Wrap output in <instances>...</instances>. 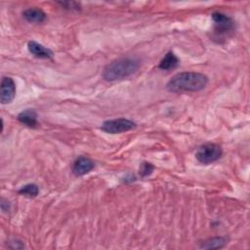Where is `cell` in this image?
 <instances>
[{
	"label": "cell",
	"mask_w": 250,
	"mask_h": 250,
	"mask_svg": "<svg viewBox=\"0 0 250 250\" xmlns=\"http://www.w3.org/2000/svg\"><path fill=\"white\" fill-rule=\"evenodd\" d=\"M141 65L139 59L134 57H123L116 59L106 64L103 70V78L105 81H116L129 77L135 73Z\"/></svg>",
	"instance_id": "obj_2"
},
{
	"label": "cell",
	"mask_w": 250,
	"mask_h": 250,
	"mask_svg": "<svg viewBox=\"0 0 250 250\" xmlns=\"http://www.w3.org/2000/svg\"><path fill=\"white\" fill-rule=\"evenodd\" d=\"M212 20L214 21V29L217 33L224 34L229 31H231L234 28L233 20L220 12H215L212 14Z\"/></svg>",
	"instance_id": "obj_5"
},
{
	"label": "cell",
	"mask_w": 250,
	"mask_h": 250,
	"mask_svg": "<svg viewBox=\"0 0 250 250\" xmlns=\"http://www.w3.org/2000/svg\"><path fill=\"white\" fill-rule=\"evenodd\" d=\"M64 9L68 10H78L79 9V4L76 2H59Z\"/></svg>",
	"instance_id": "obj_15"
},
{
	"label": "cell",
	"mask_w": 250,
	"mask_h": 250,
	"mask_svg": "<svg viewBox=\"0 0 250 250\" xmlns=\"http://www.w3.org/2000/svg\"><path fill=\"white\" fill-rule=\"evenodd\" d=\"M18 120L23 125L30 128H34L38 125L37 113L34 109H30V108H27L20 112L18 115Z\"/></svg>",
	"instance_id": "obj_10"
},
{
	"label": "cell",
	"mask_w": 250,
	"mask_h": 250,
	"mask_svg": "<svg viewBox=\"0 0 250 250\" xmlns=\"http://www.w3.org/2000/svg\"><path fill=\"white\" fill-rule=\"evenodd\" d=\"M153 169H154V167L151 163H148V162L142 163L141 166H140V175H141V177L145 178V177L149 176L152 173Z\"/></svg>",
	"instance_id": "obj_14"
},
{
	"label": "cell",
	"mask_w": 250,
	"mask_h": 250,
	"mask_svg": "<svg viewBox=\"0 0 250 250\" xmlns=\"http://www.w3.org/2000/svg\"><path fill=\"white\" fill-rule=\"evenodd\" d=\"M95 167V162L87 156H79L73 163L72 173L76 177H81L91 172Z\"/></svg>",
	"instance_id": "obj_7"
},
{
	"label": "cell",
	"mask_w": 250,
	"mask_h": 250,
	"mask_svg": "<svg viewBox=\"0 0 250 250\" xmlns=\"http://www.w3.org/2000/svg\"><path fill=\"white\" fill-rule=\"evenodd\" d=\"M223 154L222 147L217 144H204L200 146L196 152L195 157L198 160V162L202 164H211L221 158Z\"/></svg>",
	"instance_id": "obj_3"
},
{
	"label": "cell",
	"mask_w": 250,
	"mask_h": 250,
	"mask_svg": "<svg viewBox=\"0 0 250 250\" xmlns=\"http://www.w3.org/2000/svg\"><path fill=\"white\" fill-rule=\"evenodd\" d=\"M27 49L30 54L39 59H51L53 56V52L49 48L33 40L27 43Z\"/></svg>",
	"instance_id": "obj_8"
},
{
	"label": "cell",
	"mask_w": 250,
	"mask_h": 250,
	"mask_svg": "<svg viewBox=\"0 0 250 250\" xmlns=\"http://www.w3.org/2000/svg\"><path fill=\"white\" fill-rule=\"evenodd\" d=\"M23 18L28 21L32 23H41L46 20V14L36 7L28 8L22 12Z\"/></svg>",
	"instance_id": "obj_9"
},
{
	"label": "cell",
	"mask_w": 250,
	"mask_h": 250,
	"mask_svg": "<svg viewBox=\"0 0 250 250\" xmlns=\"http://www.w3.org/2000/svg\"><path fill=\"white\" fill-rule=\"evenodd\" d=\"M227 244V238L223 236H215L204 240L200 244V248L203 249H219Z\"/></svg>",
	"instance_id": "obj_12"
},
{
	"label": "cell",
	"mask_w": 250,
	"mask_h": 250,
	"mask_svg": "<svg viewBox=\"0 0 250 250\" xmlns=\"http://www.w3.org/2000/svg\"><path fill=\"white\" fill-rule=\"evenodd\" d=\"M1 209L3 212H9L10 211V203L8 200L2 198L1 199Z\"/></svg>",
	"instance_id": "obj_16"
},
{
	"label": "cell",
	"mask_w": 250,
	"mask_h": 250,
	"mask_svg": "<svg viewBox=\"0 0 250 250\" xmlns=\"http://www.w3.org/2000/svg\"><path fill=\"white\" fill-rule=\"evenodd\" d=\"M208 84V77L200 72L185 71L175 74L166 84L171 93H190L203 90Z\"/></svg>",
	"instance_id": "obj_1"
},
{
	"label": "cell",
	"mask_w": 250,
	"mask_h": 250,
	"mask_svg": "<svg viewBox=\"0 0 250 250\" xmlns=\"http://www.w3.org/2000/svg\"><path fill=\"white\" fill-rule=\"evenodd\" d=\"M18 192L27 197H35L39 192V188L35 184H27L21 187Z\"/></svg>",
	"instance_id": "obj_13"
},
{
	"label": "cell",
	"mask_w": 250,
	"mask_h": 250,
	"mask_svg": "<svg viewBox=\"0 0 250 250\" xmlns=\"http://www.w3.org/2000/svg\"><path fill=\"white\" fill-rule=\"evenodd\" d=\"M16 96V84L11 77H3L1 81L0 101L2 104H10Z\"/></svg>",
	"instance_id": "obj_6"
},
{
	"label": "cell",
	"mask_w": 250,
	"mask_h": 250,
	"mask_svg": "<svg viewBox=\"0 0 250 250\" xmlns=\"http://www.w3.org/2000/svg\"><path fill=\"white\" fill-rule=\"evenodd\" d=\"M137 127V124L127 118H116V119H110L104 121L101 129L108 134H119L123 132L130 131L132 129H135Z\"/></svg>",
	"instance_id": "obj_4"
},
{
	"label": "cell",
	"mask_w": 250,
	"mask_h": 250,
	"mask_svg": "<svg viewBox=\"0 0 250 250\" xmlns=\"http://www.w3.org/2000/svg\"><path fill=\"white\" fill-rule=\"evenodd\" d=\"M180 63L178 57L173 52H168L164 58L160 61L158 64V68L162 70H171L176 68Z\"/></svg>",
	"instance_id": "obj_11"
}]
</instances>
